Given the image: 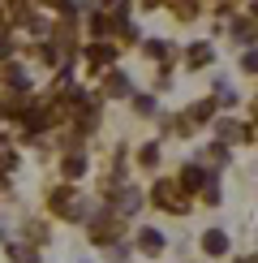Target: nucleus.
Wrapping results in <instances>:
<instances>
[{
  "label": "nucleus",
  "mask_w": 258,
  "mask_h": 263,
  "mask_svg": "<svg viewBox=\"0 0 258 263\" xmlns=\"http://www.w3.org/2000/svg\"><path fill=\"white\" fill-rule=\"evenodd\" d=\"M52 212H56V216H64V220H82V203H78V194H73V190H64V185H60V190H52Z\"/></svg>",
  "instance_id": "f257e3e1"
},
{
  "label": "nucleus",
  "mask_w": 258,
  "mask_h": 263,
  "mask_svg": "<svg viewBox=\"0 0 258 263\" xmlns=\"http://www.w3.org/2000/svg\"><path fill=\"white\" fill-rule=\"evenodd\" d=\"M155 203L164 207V212H189L185 199H181V190H177L172 181H159V185H155Z\"/></svg>",
  "instance_id": "f03ea898"
},
{
  "label": "nucleus",
  "mask_w": 258,
  "mask_h": 263,
  "mask_svg": "<svg viewBox=\"0 0 258 263\" xmlns=\"http://www.w3.org/2000/svg\"><path fill=\"white\" fill-rule=\"evenodd\" d=\"M91 233H95V242H112V237L116 233H121V216H95V220H91Z\"/></svg>",
  "instance_id": "7ed1b4c3"
},
{
  "label": "nucleus",
  "mask_w": 258,
  "mask_h": 263,
  "mask_svg": "<svg viewBox=\"0 0 258 263\" xmlns=\"http://www.w3.org/2000/svg\"><path fill=\"white\" fill-rule=\"evenodd\" d=\"M138 207H142V194L134 190V185H125V190H116V212H138Z\"/></svg>",
  "instance_id": "20e7f679"
},
{
  "label": "nucleus",
  "mask_w": 258,
  "mask_h": 263,
  "mask_svg": "<svg viewBox=\"0 0 258 263\" xmlns=\"http://www.w3.org/2000/svg\"><path fill=\"white\" fill-rule=\"evenodd\" d=\"M138 246H142V255H159V250H164V237H159L155 229H142V233H138Z\"/></svg>",
  "instance_id": "39448f33"
},
{
  "label": "nucleus",
  "mask_w": 258,
  "mask_h": 263,
  "mask_svg": "<svg viewBox=\"0 0 258 263\" xmlns=\"http://www.w3.org/2000/svg\"><path fill=\"white\" fill-rule=\"evenodd\" d=\"M202 250H207V255H224V250H228V237H224L220 229H211V233H202Z\"/></svg>",
  "instance_id": "423d86ee"
},
{
  "label": "nucleus",
  "mask_w": 258,
  "mask_h": 263,
  "mask_svg": "<svg viewBox=\"0 0 258 263\" xmlns=\"http://www.w3.org/2000/svg\"><path fill=\"white\" fill-rule=\"evenodd\" d=\"M86 61H91V69H99V65L112 61V48H107V43H95V48L86 52Z\"/></svg>",
  "instance_id": "0eeeda50"
},
{
  "label": "nucleus",
  "mask_w": 258,
  "mask_h": 263,
  "mask_svg": "<svg viewBox=\"0 0 258 263\" xmlns=\"http://www.w3.org/2000/svg\"><path fill=\"white\" fill-rule=\"evenodd\" d=\"M189 65H193V69L211 65V48H207V43H193V48H189Z\"/></svg>",
  "instance_id": "6e6552de"
},
{
  "label": "nucleus",
  "mask_w": 258,
  "mask_h": 263,
  "mask_svg": "<svg viewBox=\"0 0 258 263\" xmlns=\"http://www.w3.org/2000/svg\"><path fill=\"white\" fill-rule=\"evenodd\" d=\"M181 185H185V190H202V185H207V181H202V168H198V164H189V168H185Z\"/></svg>",
  "instance_id": "1a4fd4ad"
},
{
  "label": "nucleus",
  "mask_w": 258,
  "mask_h": 263,
  "mask_svg": "<svg viewBox=\"0 0 258 263\" xmlns=\"http://www.w3.org/2000/svg\"><path fill=\"white\" fill-rule=\"evenodd\" d=\"M220 138H224V142H236V138H250V134H245L236 121H220Z\"/></svg>",
  "instance_id": "9d476101"
},
{
  "label": "nucleus",
  "mask_w": 258,
  "mask_h": 263,
  "mask_svg": "<svg viewBox=\"0 0 258 263\" xmlns=\"http://www.w3.org/2000/svg\"><path fill=\"white\" fill-rule=\"evenodd\" d=\"M0 78H5L9 86H26V73H22L17 65H0Z\"/></svg>",
  "instance_id": "9b49d317"
},
{
  "label": "nucleus",
  "mask_w": 258,
  "mask_h": 263,
  "mask_svg": "<svg viewBox=\"0 0 258 263\" xmlns=\"http://www.w3.org/2000/svg\"><path fill=\"white\" fill-rule=\"evenodd\" d=\"M103 91H107V95H125V91H129V82H125V73H107V82H103Z\"/></svg>",
  "instance_id": "f8f14e48"
},
{
  "label": "nucleus",
  "mask_w": 258,
  "mask_h": 263,
  "mask_svg": "<svg viewBox=\"0 0 258 263\" xmlns=\"http://www.w3.org/2000/svg\"><path fill=\"white\" fill-rule=\"evenodd\" d=\"M9 255H13V263H39V255H35V250L17 246V242H9Z\"/></svg>",
  "instance_id": "ddd939ff"
},
{
  "label": "nucleus",
  "mask_w": 258,
  "mask_h": 263,
  "mask_svg": "<svg viewBox=\"0 0 258 263\" xmlns=\"http://www.w3.org/2000/svg\"><path fill=\"white\" fill-rule=\"evenodd\" d=\"M232 35H236V43H250V39H254V22H236Z\"/></svg>",
  "instance_id": "4468645a"
},
{
  "label": "nucleus",
  "mask_w": 258,
  "mask_h": 263,
  "mask_svg": "<svg viewBox=\"0 0 258 263\" xmlns=\"http://www.w3.org/2000/svg\"><path fill=\"white\" fill-rule=\"evenodd\" d=\"M13 147H9V142H0V173H9V168H13Z\"/></svg>",
  "instance_id": "2eb2a0df"
},
{
  "label": "nucleus",
  "mask_w": 258,
  "mask_h": 263,
  "mask_svg": "<svg viewBox=\"0 0 258 263\" xmlns=\"http://www.w3.org/2000/svg\"><path fill=\"white\" fill-rule=\"evenodd\" d=\"M64 177H82V156H69V160H64Z\"/></svg>",
  "instance_id": "dca6fc26"
},
{
  "label": "nucleus",
  "mask_w": 258,
  "mask_h": 263,
  "mask_svg": "<svg viewBox=\"0 0 258 263\" xmlns=\"http://www.w3.org/2000/svg\"><path fill=\"white\" fill-rule=\"evenodd\" d=\"M177 17H193V0H177Z\"/></svg>",
  "instance_id": "f3484780"
},
{
  "label": "nucleus",
  "mask_w": 258,
  "mask_h": 263,
  "mask_svg": "<svg viewBox=\"0 0 258 263\" xmlns=\"http://www.w3.org/2000/svg\"><path fill=\"white\" fill-rule=\"evenodd\" d=\"M48 5H52V9H69V0H48Z\"/></svg>",
  "instance_id": "a211bd4d"
},
{
  "label": "nucleus",
  "mask_w": 258,
  "mask_h": 263,
  "mask_svg": "<svg viewBox=\"0 0 258 263\" xmlns=\"http://www.w3.org/2000/svg\"><path fill=\"white\" fill-rule=\"evenodd\" d=\"M236 263H254V255H245V259H236Z\"/></svg>",
  "instance_id": "6ab92c4d"
},
{
  "label": "nucleus",
  "mask_w": 258,
  "mask_h": 263,
  "mask_svg": "<svg viewBox=\"0 0 258 263\" xmlns=\"http://www.w3.org/2000/svg\"><path fill=\"white\" fill-rule=\"evenodd\" d=\"M146 5H155V0H146Z\"/></svg>",
  "instance_id": "aec40b11"
}]
</instances>
